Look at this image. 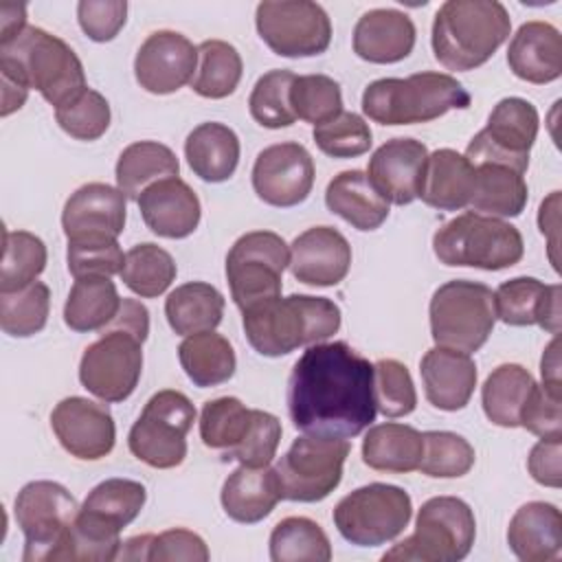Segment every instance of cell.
<instances>
[{
	"mask_svg": "<svg viewBox=\"0 0 562 562\" xmlns=\"http://www.w3.org/2000/svg\"><path fill=\"white\" fill-rule=\"evenodd\" d=\"M288 413L296 430L351 439L375 422L373 364L347 342L310 345L288 380Z\"/></svg>",
	"mask_w": 562,
	"mask_h": 562,
	"instance_id": "1",
	"label": "cell"
},
{
	"mask_svg": "<svg viewBox=\"0 0 562 562\" xmlns=\"http://www.w3.org/2000/svg\"><path fill=\"white\" fill-rule=\"evenodd\" d=\"M147 334V307L136 299H123L119 314L81 356L79 380L83 389L108 404L127 400L140 380Z\"/></svg>",
	"mask_w": 562,
	"mask_h": 562,
	"instance_id": "2",
	"label": "cell"
},
{
	"mask_svg": "<svg viewBox=\"0 0 562 562\" xmlns=\"http://www.w3.org/2000/svg\"><path fill=\"white\" fill-rule=\"evenodd\" d=\"M241 314L250 347L268 358L288 356L299 347L323 342L340 329V307L327 296H274Z\"/></svg>",
	"mask_w": 562,
	"mask_h": 562,
	"instance_id": "3",
	"label": "cell"
},
{
	"mask_svg": "<svg viewBox=\"0 0 562 562\" xmlns=\"http://www.w3.org/2000/svg\"><path fill=\"white\" fill-rule=\"evenodd\" d=\"M512 18L498 0H448L432 20L437 61L457 72L483 66L509 37Z\"/></svg>",
	"mask_w": 562,
	"mask_h": 562,
	"instance_id": "4",
	"label": "cell"
},
{
	"mask_svg": "<svg viewBox=\"0 0 562 562\" xmlns=\"http://www.w3.org/2000/svg\"><path fill=\"white\" fill-rule=\"evenodd\" d=\"M0 75L29 90L35 88L55 110L88 88L83 64L75 50L37 26H26L13 40L0 44Z\"/></svg>",
	"mask_w": 562,
	"mask_h": 562,
	"instance_id": "5",
	"label": "cell"
},
{
	"mask_svg": "<svg viewBox=\"0 0 562 562\" xmlns=\"http://www.w3.org/2000/svg\"><path fill=\"white\" fill-rule=\"evenodd\" d=\"M470 101V92L452 75L426 70L406 79H375L362 92V112L380 125H413L465 110Z\"/></svg>",
	"mask_w": 562,
	"mask_h": 562,
	"instance_id": "6",
	"label": "cell"
},
{
	"mask_svg": "<svg viewBox=\"0 0 562 562\" xmlns=\"http://www.w3.org/2000/svg\"><path fill=\"white\" fill-rule=\"evenodd\" d=\"M432 250L443 266H468L494 272L516 266L522 259L525 244L514 224L468 211L435 231Z\"/></svg>",
	"mask_w": 562,
	"mask_h": 562,
	"instance_id": "7",
	"label": "cell"
},
{
	"mask_svg": "<svg viewBox=\"0 0 562 562\" xmlns=\"http://www.w3.org/2000/svg\"><path fill=\"white\" fill-rule=\"evenodd\" d=\"M474 538L476 520L470 505L457 496H432L419 507L415 531L389 549L382 560L457 562L470 553Z\"/></svg>",
	"mask_w": 562,
	"mask_h": 562,
	"instance_id": "8",
	"label": "cell"
},
{
	"mask_svg": "<svg viewBox=\"0 0 562 562\" xmlns=\"http://www.w3.org/2000/svg\"><path fill=\"white\" fill-rule=\"evenodd\" d=\"M428 314L437 347L472 353L487 342L494 329V292L485 283L454 279L435 290Z\"/></svg>",
	"mask_w": 562,
	"mask_h": 562,
	"instance_id": "9",
	"label": "cell"
},
{
	"mask_svg": "<svg viewBox=\"0 0 562 562\" xmlns=\"http://www.w3.org/2000/svg\"><path fill=\"white\" fill-rule=\"evenodd\" d=\"M195 422L191 400L173 389L154 393L127 435L130 452L156 470H169L187 457V435Z\"/></svg>",
	"mask_w": 562,
	"mask_h": 562,
	"instance_id": "10",
	"label": "cell"
},
{
	"mask_svg": "<svg viewBox=\"0 0 562 562\" xmlns=\"http://www.w3.org/2000/svg\"><path fill=\"white\" fill-rule=\"evenodd\" d=\"M413 516L406 490L389 483H369L334 507L338 533L356 547H380L395 540Z\"/></svg>",
	"mask_w": 562,
	"mask_h": 562,
	"instance_id": "11",
	"label": "cell"
},
{
	"mask_svg": "<svg viewBox=\"0 0 562 562\" xmlns=\"http://www.w3.org/2000/svg\"><path fill=\"white\" fill-rule=\"evenodd\" d=\"M290 266V248L272 231L241 235L226 255V281L235 305L248 307L281 296L283 270Z\"/></svg>",
	"mask_w": 562,
	"mask_h": 562,
	"instance_id": "12",
	"label": "cell"
},
{
	"mask_svg": "<svg viewBox=\"0 0 562 562\" xmlns=\"http://www.w3.org/2000/svg\"><path fill=\"white\" fill-rule=\"evenodd\" d=\"M349 450L351 446L347 439L316 435L296 437L274 465L281 483V498L299 503H318L327 498L340 485Z\"/></svg>",
	"mask_w": 562,
	"mask_h": 562,
	"instance_id": "13",
	"label": "cell"
},
{
	"mask_svg": "<svg viewBox=\"0 0 562 562\" xmlns=\"http://www.w3.org/2000/svg\"><path fill=\"white\" fill-rule=\"evenodd\" d=\"M79 514L77 498L55 481H31L15 496V520L24 533V562L53 560Z\"/></svg>",
	"mask_w": 562,
	"mask_h": 562,
	"instance_id": "14",
	"label": "cell"
},
{
	"mask_svg": "<svg viewBox=\"0 0 562 562\" xmlns=\"http://www.w3.org/2000/svg\"><path fill=\"white\" fill-rule=\"evenodd\" d=\"M538 125L540 116L533 103L520 97H505L492 108L487 125L468 143L465 158L470 165L492 162L525 173Z\"/></svg>",
	"mask_w": 562,
	"mask_h": 562,
	"instance_id": "15",
	"label": "cell"
},
{
	"mask_svg": "<svg viewBox=\"0 0 562 562\" xmlns=\"http://www.w3.org/2000/svg\"><path fill=\"white\" fill-rule=\"evenodd\" d=\"M255 24L268 48L281 57H314L331 42L327 11L310 0L259 2Z\"/></svg>",
	"mask_w": 562,
	"mask_h": 562,
	"instance_id": "16",
	"label": "cell"
},
{
	"mask_svg": "<svg viewBox=\"0 0 562 562\" xmlns=\"http://www.w3.org/2000/svg\"><path fill=\"white\" fill-rule=\"evenodd\" d=\"M314 187V160L301 143H277L259 151L252 189L270 206L290 209L307 200Z\"/></svg>",
	"mask_w": 562,
	"mask_h": 562,
	"instance_id": "17",
	"label": "cell"
},
{
	"mask_svg": "<svg viewBox=\"0 0 562 562\" xmlns=\"http://www.w3.org/2000/svg\"><path fill=\"white\" fill-rule=\"evenodd\" d=\"M50 428L61 448L81 461L103 459L116 441V426L108 406L79 395L66 397L53 408Z\"/></svg>",
	"mask_w": 562,
	"mask_h": 562,
	"instance_id": "18",
	"label": "cell"
},
{
	"mask_svg": "<svg viewBox=\"0 0 562 562\" xmlns=\"http://www.w3.org/2000/svg\"><path fill=\"white\" fill-rule=\"evenodd\" d=\"M198 70V48L176 31L147 35L134 59V75L143 90L171 94L193 81Z\"/></svg>",
	"mask_w": 562,
	"mask_h": 562,
	"instance_id": "19",
	"label": "cell"
},
{
	"mask_svg": "<svg viewBox=\"0 0 562 562\" xmlns=\"http://www.w3.org/2000/svg\"><path fill=\"white\" fill-rule=\"evenodd\" d=\"M426 160L428 149L422 140L391 138L373 151L367 176L386 202L404 206L419 198Z\"/></svg>",
	"mask_w": 562,
	"mask_h": 562,
	"instance_id": "20",
	"label": "cell"
},
{
	"mask_svg": "<svg viewBox=\"0 0 562 562\" xmlns=\"http://www.w3.org/2000/svg\"><path fill=\"white\" fill-rule=\"evenodd\" d=\"M127 198L119 187L88 182L64 204L61 228L66 239L119 237L125 228Z\"/></svg>",
	"mask_w": 562,
	"mask_h": 562,
	"instance_id": "21",
	"label": "cell"
},
{
	"mask_svg": "<svg viewBox=\"0 0 562 562\" xmlns=\"http://www.w3.org/2000/svg\"><path fill=\"white\" fill-rule=\"evenodd\" d=\"M351 266V246L331 226H312L290 246L292 277L305 285L329 288L340 283Z\"/></svg>",
	"mask_w": 562,
	"mask_h": 562,
	"instance_id": "22",
	"label": "cell"
},
{
	"mask_svg": "<svg viewBox=\"0 0 562 562\" xmlns=\"http://www.w3.org/2000/svg\"><path fill=\"white\" fill-rule=\"evenodd\" d=\"M147 228L167 239H184L200 224V200L178 176L149 184L136 200Z\"/></svg>",
	"mask_w": 562,
	"mask_h": 562,
	"instance_id": "23",
	"label": "cell"
},
{
	"mask_svg": "<svg viewBox=\"0 0 562 562\" xmlns=\"http://www.w3.org/2000/svg\"><path fill=\"white\" fill-rule=\"evenodd\" d=\"M560 285H547L533 277L503 281L494 292L496 318L505 325H540L553 336L560 334Z\"/></svg>",
	"mask_w": 562,
	"mask_h": 562,
	"instance_id": "24",
	"label": "cell"
},
{
	"mask_svg": "<svg viewBox=\"0 0 562 562\" xmlns=\"http://www.w3.org/2000/svg\"><path fill=\"white\" fill-rule=\"evenodd\" d=\"M426 400L439 411H461L468 406L476 386V364L470 353L432 347L419 362Z\"/></svg>",
	"mask_w": 562,
	"mask_h": 562,
	"instance_id": "25",
	"label": "cell"
},
{
	"mask_svg": "<svg viewBox=\"0 0 562 562\" xmlns=\"http://www.w3.org/2000/svg\"><path fill=\"white\" fill-rule=\"evenodd\" d=\"M415 24L397 9H371L353 29V53L371 64H395L415 46Z\"/></svg>",
	"mask_w": 562,
	"mask_h": 562,
	"instance_id": "26",
	"label": "cell"
},
{
	"mask_svg": "<svg viewBox=\"0 0 562 562\" xmlns=\"http://www.w3.org/2000/svg\"><path fill=\"white\" fill-rule=\"evenodd\" d=\"M509 70L529 83H551L562 75L560 31L542 20L525 22L507 48Z\"/></svg>",
	"mask_w": 562,
	"mask_h": 562,
	"instance_id": "27",
	"label": "cell"
},
{
	"mask_svg": "<svg viewBox=\"0 0 562 562\" xmlns=\"http://www.w3.org/2000/svg\"><path fill=\"white\" fill-rule=\"evenodd\" d=\"M507 544L522 562L558 560L562 553L560 509L544 501L525 503L509 520Z\"/></svg>",
	"mask_w": 562,
	"mask_h": 562,
	"instance_id": "28",
	"label": "cell"
},
{
	"mask_svg": "<svg viewBox=\"0 0 562 562\" xmlns=\"http://www.w3.org/2000/svg\"><path fill=\"white\" fill-rule=\"evenodd\" d=\"M222 507L235 522L252 525L272 514L281 501V483L274 468L239 465L222 485Z\"/></svg>",
	"mask_w": 562,
	"mask_h": 562,
	"instance_id": "29",
	"label": "cell"
},
{
	"mask_svg": "<svg viewBox=\"0 0 562 562\" xmlns=\"http://www.w3.org/2000/svg\"><path fill=\"white\" fill-rule=\"evenodd\" d=\"M325 204L358 231H375L389 217V202L360 169H347L334 176L325 189Z\"/></svg>",
	"mask_w": 562,
	"mask_h": 562,
	"instance_id": "30",
	"label": "cell"
},
{
	"mask_svg": "<svg viewBox=\"0 0 562 562\" xmlns=\"http://www.w3.org/2000/svg\"><path fill=\"white\" fill-rule=\"evenodd\" d=\"M472 189L474 167L463 154L450 147L428 154L419 191L424 204L439 211H459L463 206H470Z\"/></svg>",
	"mask_w": 562,
	"mask_h": 562,
	"instance_id": "31",
	"label": "cell"
},
{
	"mask_svg": "<svg viewBox=\"0 0 562 562\" xmlns=\"http://www.w3.org/2000/svg\"><path fill=\"white\" fill-rule=\"evenodd\" d=\"M184 156L191 171L204 182L228 180L239 162L237 134L217 121L200 123L184 140Z\"/></svg>",
	"mask_w": 562,
	"mask_h": 562,
	"instance_id": "32",
	"label": "cell"
},
{
	"mask_svg": "<svg viewBox=\"0 0 562 562\" xmlns=\"http://www.w3.org/2000/svg\"><path fill=\"white\" fill-rule=\"evenodd\" d=\"M424 457V435L406 424L371 426L362 439V461L378 472L406 474L419 470Z\"/></svg>",
	"mask_w": 562,
	"mask_h": 562,
	"instance_id": "33",
	"label": "cell"
},
{
	"mask_svg": "<svg viewBox=\"0 0 562 562\" xmlns=\"http://www.w3.org/2000/svg\"><path fill=\"white\" fill-rule=\"evenodd\" d=\"M474 167V189L470 206L474 213L490 217H516L525 211L529 200V189L525 173L505 165H472Z\"/></svg>",
	"mask_w": 562,
	"mask_h": 562,
	"instance_id": "34",
	"label": "cell"
},
{
	"mask_svg": "<svg viewBox=\"0 0 562 562\" xmlns=\"http://www.w3.org/2000/svg\"><path fill=\"white\" fill-rule=\"evenodd\" d=\"M165 316L178 336L211 331L222 323L224 296L211 283L189 281L167 296Z\"/></svg>",
	"mask_w": 562,
	"mask_h": 562,
	"instance_id": "35",
	"label": "cell"
},
{
	"mask_svg": "<svg viewBox=\"0 0 562 562\" xmlns=\"http://www.w3.org/2000/svg\"><path fill=\"white\" fill-rule=\"evenodd\" d=\"M121 301L110 277H79L68 292L64 323L72 331H101L119 314Z\"/></svg>",
	"mask_w": 562,
	"mask_h": 562,
	"instance_id": "36",
	"label": "cell"
},
{
	"mask_svg": "<svg viewBox=\"0 0 562 562\" xmlns=\"http://www.w3.org/2000/svg\"><path fill=\"white\" fill-rule=\"evenodd\" d=\"M178 358L187 378L200 389L228 382L237 369L233 345L213 329L184 336Z\"/></svg>",
	"mask_w": 562,
	"mask_h": 562,
	"instance_id": "37",
	"label": "cell"
},
{
	"mask_svg": "<svg viewBox=\"0 0 562 562\" xmlns=\"http://www.w3.org/2000/svg\"><path fill=\"white\" fill-rule=\"evenodd\" d=\"M178 156L167 145L156 140H138L127 145L116 160V187L127 200H138L149 184L178 176Z\"/></svg>",
	"mask_w": 562,
	"mask_h": 562,
	"instance_id": "38",
	"label": "cell"
},
{
	"mask_svg": "<svg viewBox=\"0 0 562 562\" xmlns=\"http://www.w3.org/2000/svg\"><path fill=\"white\" fill-rule=\"evenodd\" d=\"M536 386L533 375L514 362L496 367L483 382L481 402L485 417L503 428L520 426L522 408Z\"/></svg>",
	"mask_w": 562,
	"mask_h": 562,
	"instance_id": "39",
	"label": "cell"
},
{
	"mask_svg": "<svg viewBox=\"0 0 562 562\" xmlns=\"http://www.w3.org/2000/svg\"><path fill=\"white\" fill-rule=\"evenodd\" d=\"M241 70L244 64L233 44L224 40H204L198 46V70L191 88L204 99H224L237 90Z\"/></svg>",
	"mask_w": 562,
	"mask_h": 562,
	"instance_id": "40",
	"label": "cell"
},
{
	"mask_svg": "<svg viewBox=\"0 0 562 562\" xmlns=\"http://www.w3.org/2000/svg\"><path fill=\"white\" fill-rule=\"evenodd\" d=\"M272 562H329L331 544L318 522L305 516L279 520L270 533Z\"/></svg>",
	"mask_w": 562,
	"mask_h": 562,
	"instance_id": "41",
	"label": "cell"
},
{
	"mask_svg": "<svg viewBox=\"0 0 562 562\" xmlns=\"http://www.w3.org/2000/svg\"><path fill=\"white\" fill-rule=\"evenodd\" d=\"M145 501L147 492L138 481L105 479L90 490L79 509L121 531L136 520Z\"/></svg>",
	"mask_w": 562,
	"mask_h": 562,
	"instance_id": "42",
	"label": "cell"
},
{
	"mask_svg": "<svg viewBox=\"0 0 562 562\" xmlns=\"http://www.w3.org/2000/svg\"><path fill=\"white\" fill-rule=\"evenodd\" d=\"M176 272L173 257L165 248L145 241L125 252L121 281L140 299H156L173 283Z\"/></svg>",
	"mask_w": 562,
	"mask_h": 562,
	"instance_id": "43",
	"label": "cell"
},
{
	"mask_svg": "<svg viewBox=\"0 0 562 562\" xmlns=\"http://www.w3.org/2000/svg\"><path fill=\"white\" fill-rule=\"evenodd\" d=\"M50 310V290L33 281L15 292H0V327L13 338H29L46 327Z\"/></svg>",
	"mask_w": 562,
	"mask_h": 562,
	"instance_id": "44",
	"label": "cell"
},
{
	"mask_svg": "<svg viewBox=\"0 0 562 562\" xmlns=\"http://www.w3.org/2000/svg\"><path fill=\"white\" fill-rule=\"evenodd\" d=\"M46 246L29 231H4L0 292H15L37 281L46 268Z\"/></svg>",
	"mask_w": 562,
	"mask_h": 562,
	"instance_id": "45",
	"label": "cell"
},
{
	"mask_svg": "<svg viewBox=\"0 0 562 562\" xmlns=\"http://www.w3.org/2000/svg\"><path fill=\"white\" fill-rule=\"evenodd\" d=\"M252 422V408H246L237 397L209 400L200 413V437L206 448L231 450L248 432Z\"/></svg>",
	"mask_w": 562,
	"mask_h": 562,
	"instance_id": "46",
	"label": "cell"
},
{
	"mask_svg": "<svg viewBox=\"0 0 562 562\" xmlns=\"http://www.w3.org/2000/svg\"><path fill=\"white\" fill-rule=\"evenodd\" d=\"M294 77L296 75L290 70L274 68L257 79L248 99V108H250V116L259 125L268 130H279V127H290L296 121L290 103V88Z\"/></svg>",
	"mask_w": 562,
	"mask_h": 562,
	"instance_id": "47",
	"label": "cell"
},
{
	"mask_svg": "<svg viewBox=\"0 0 562 562\" xmlns=\"http://www.w3.org/2000/svg\"><path fill=\"white\" fill-rule=\"evenodd\" d=\"M424 435V457L419 463L422 474L432 479H457L472 470L474 448L470 441L450 430H426Z\"/></svg>",
	"mask_w": 562,
	"mask_h": 562,
	"instance_id": "48",
	"label": "cell"
},
{
	"mask_svg": "<svg viewBox=\"0 0 562 562\" xmlns=\"http://www.w3.org/2000/svg\"><path fill=\"white\" fill-rule=\"evenodd\" d=\"M290 103L296 119L321 125L342 112V92L327 75H299L290 88Z\"/></svg>",
	"mask_w": 562,
	"mask_h": 562,
	"instance_id": "49",
	"label": "cell"
},
{
	"mask_svg": "<svg viewBox=\"0 0 562 562\" xmlns=\"http://www.w3.org/2000/svg\"><path fill=\"white\" fill-rule=\"evenodd\" d=\"M314 143L331 158H356L371 147V127L356 112H338L334 119L314 125Z\"/></svg>",
	"mask_w": 562,
	"mask_h": 562,
	"instance_id": "50",
	"label": "cell"
},
{
	"mask_svg": "<svg viewBox=\"0 0 562 562\" xmlns=\"http://www.w3.org/2000/svg\"><path fill=\"white\" fill-rule=\"evenodd\" d=\"M373 397L384 417L411 415L417 406V391L406 364L393 358L378 360L373 364Z\"/></svg>",
	"mask_w": 562,
	"mask_h": 562,
	"instance_id": "51",
	"label": "cell"
},
{
	"mask_svg": "<svg viewBox=\"0 0 562 562\" xmlns=\"http://www.w3.org/2000/svg\"><path fill=\"white\" fill-rule=\"evenodd\" d=\"M55 119L68 136L77 140H97L110 127V103L101 92L86 88L72 101L57 108Z\"/></svg>",
	"mask_w": 562,
	"mask_h": 562,
	"instance_id": "52",
	"label": "cell"
},
{
	"mask_svg": "<svg viewBox=\"0 0 562 562\" xmlns=\"http://www.w3.org/2000/svg\"><path fill=\"white\" fill-rule=\"evenodd\" d=\"M66 261L75 279L90 277V274L112 277V274H121L125 255L116 237H81V239H68Z\"/></svg>",
	"mask_w": 562,
	"mask_h": 562,
	"instance_id": "53",
	"label": "cell"
},
{
	"mask_svg": "<svg viewBox=\"0 0 562 562\" xmlns=\"http://www.w3.org/2000/svg\"><path fill=\"white\" fill-rule=\"evenodd\" d=\"M281 441V422L268 411L252 408V422L246 437L231 450L222 452L224 461H239V465L263 468L268 465Z\"/></svg>",
	"mask_w": 562,
	"mask_h": 562,
	"instance_id": "54",
	"label": "cell"
},
{
	"mask_svg": "<svg viewBox=\"0 0 562 562\" xmlns=\"http://www.w3.org/2000/svg\"><path fill=\"white\" fill-rule=\"evenodd\" d=\"M520 426L540 439H562V395L536 384L522 408Z\"/></svg>",
	"mask_w": 562,
	"mask_h": 562,
	"instance_id": "55",
	"label": "cell"
},
{
	"mask_svg": "<svg viewBox=\"0 0 562 562\" xmlns=\"http://www.w3.org/2000/svg\"><path fill=\"white\" fill-rule=\"evenodd\" d=\"M77 20L81 31L92 42H110L125 26L127 2L125 0H81L77 4Z\"/></svg>",
	"mask_w": 562,
	"mask_h": 562,
	"instance_id": "56",
	"label": "cell"
},
{
	"mask_svg": "<svg viewBox=\"0 0 562 562\" xmlns=\"http://www.w3.org/2000/svg\"><path fill=\"white\" fill-rule=\"evenodd\" d=\"M147 560H193V562H206L209 549L206 542L189 531V529H169L158 536L151 533L149 540V553Z\"/></svg>",
	"mask_w": 562,
	"mask_h": 562,
	"instance_id": "57",
	"label": "cell"
},
{
	"mask_svg": "<svg viewBox=\"0 0 562 562\" xmlns=\"http://www.w3.org/2000/svg\"><path fill=\"white\" fill-rule=\"evenodd\" d=\"M560 454H562V439H540L527 459L529 474L536 483L547 487H560L562 485V472H560Z\"/></svg>",
	"mask_w": 562,
	"mask_h": 562,
	"instance_id": "58",
	"label": "cell"
},
{
	"mask_svg": "<svg viewBox=\"0 0 562 562\" xmlns=\"http://www.w3.org/2000/svg\"><path fill=\"white\" fill-rule=\"evenodd\" d=\"M560 340L558 336L547 345L542 360H540V373H542V386H547L549 391L562 395L560 391Z\"/></svg>",
	"mask_w": 562,
	"mask_h": 562,
	"instance_id": "59",
	"label": "cell"
},
{
	"mask_svg": "<svg viewBox=\"0 0 562 562\" xmlns=\"http://www.w3.org/2000/svg\"><path fill=\"white\" fill-rule=\"evenodd\" d=\"M0 18H2V31H0V44L13 40L18 33L26 29V9L24 4H13L4 2L0 7Z\"/></svg>",
	"mask_w": 562,
	"mask_h": 562,
	"instance_id": "60",
	"label": "cell"
},
{
	"mask_svg": "<svg viewBox=\"0 0 562 562\" xmlns=\"http://www.w3.org/2000/svg\"><path fill=\"white\" fill-rule=\"evenodd\" d=\"M0 77H2V110H0V114L9 116L11 112L22 108V103L29 97V88L13 81L11 77H4V75H0Z\"/></svg>",
	"mask_w": 562,
	"mask_h": 562,
	"instance_id": "61",
	"label": "cell"
}]
</instances>
